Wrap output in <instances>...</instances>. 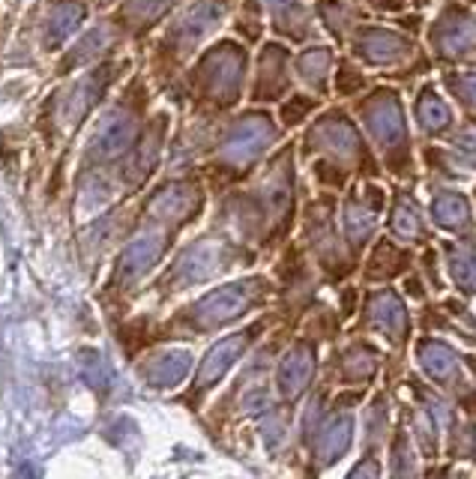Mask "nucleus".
Masks as SVG:
<instances>
[{"instance_id":"nucleus-1","label":"nucleus","mask_w":476,"mask_h":479,"mask_svg":"<svg viewBox=\"0 0 476 479\" xmlns=\"http://www.w3.org/2000/svg\"><path fill=\"white\" fill-rule=\"evenodd\" d=\"M234 0H195L183 12L174 15V21L159 33L153 43V81L159 90H171V85L180 78L186 63L192 61L195 52L207 37L216 33Z\"/></svg>"},{"instance_id":"nucleus-19","label":"nucleus","mask_w":476,"mask_h":479,"mask_svg":"<svg viewBox=\"0 0 476 479\" xmlns=\"http://www.w3.org/2000/svg\"><path fill=\"white\" fill-rule=\"evenodd\" d=\"M396 231H399V234H407V237H414L416 231H420V222H416L414 210L401 207V210L396 213Z\"/></svg>"},{"instance_id":"nucleus-10","label":"nucleus","mask_w":476,"mask_h":479,"mask_svg":"<svg viewBox=\"0 0 476 479\" xmlns=\"http://www.w3.org/2000/svg\"><path fill=\"white\" fill-rule=\"evenodd\" d=\"M372 321L377 329H383L392 338H401L407 333V309L396 294L383 291L372 300Z\"/></svg>"},{"instance_id":"nucleus-8","label":"nucleus","mask_w":476,"mask_h":479,"mask_svg":"<svg viewBox=\"0 0 476 479\" xmlns=\"http://www.w3.org/2000/svg\"><path fill=\"white\" fill-rule=\"evenodd\" d=\"M285 90V48L278 45H267L261 52V63H258V81L255 90H252V99L264 102V99H273Z\"/></svg>"},{"instance_id":"nucleus-14","label":"nucleus","mask_w":476,"mask_h":479,"mask_svg":"<svg viewBox=\"0 0 476 479\" xmlns=\"http://www.w3.org/2000/svg\"><path fill=\"white\" fill-rule=\"evenodd\" d=\"M434 219H438L440 225H447V228L462 225V222L467 219L464 201H462V198H456V195H443V198H438V201H434Z\"/></svg>"},{"instance_id":"nucleus-21","label":"nucleus","mask_w":476,"mask_h":479,"mask_svg":"<svg viewBox=\"0 0 476 479\" xmlns=\"http://www.w3.org/2000/svg\"><path fill=\"white\" fill-rule=\"evenodd\" d=\"M87 4H96V10H105V6H114L117 0H87Z\"/></svg>"},{"instance_id":"nucleus-15","label":"nucleus","mask_w":476,"mask_h":479,"mask_svg":"<svg viewBox=\"0 0 476 479\" xmlns=\"http://www.w3.org/2000/svg\"><path fill=\"white\" fill-rule=\"evenodd\" d=\"M453 276L462 288H476V258L471 252L453 255Z\"/></svg>"},{"instance_id":"nucleus-11","label":"nucleus","mask_w":476,"mask_h":479,"mask_svg":"<svg viewBox=\"0 0 476 479\" xmlns=\"http://www.w3.org/2000/svg\"><path fill=\"white\" fill-rule=\"evenodd\" d=\"M420 362H423L425 375H432L434 381H449V378L458 371L456 351L443 342H434V338L420 342Z\"/></svg>"},{"instance_id":"nucleus-12","label":"nucleus","mask_w":476,"mask_h":479,"mask_svg":"<svg viewBox=\"0 0 476 479\" xmlns=\"http://www.w3.org/2000/svg\"><path fill=\"white\" fill-rule=\"evenodd\" d=\"M351 434H354V419L351 417H333L330 423L324 426V434L318 441V452H321L324 461H335L344 456V450L351 447Z\"/></svg>"},{"instance_id":"nucleus-2","label":"nucleus","mask_w":476,"mask_h":479,"mask_svg":"<svg viewBox=\"0 0 476 479\" xmlns=\"http://www.w3.org/2000/svg\"><path fill=\"white\" fill-rule=\"evenodd\" d=\"M246 52L231 39L213 45L192 66L189 78L183 81L186 96L192 99L198 118H213L216 111L234 109L243 87Z\"/></svg>"},{"instance_id":"nucleus-3","label":"nucleus","mask_w":476,"mask_h":479,"mask_svg":"<svg viewBox=\"0 0 476 479\" xmlns=\"http://www.w3.org/2000/svg\"><path fill=\"white\" fill-rule=\"evenodd\" d=\"M177 4L180 0H123L111 21L126 39H144L165 15L177 10Z\"/></svg>"},{"instance_id":"nucleus-5","label":"nucleus","mask_w":476,"mask_h":479,"mask_svg":"<svg viewBox=\"0 0 476 479\" xmlns=\"http://www.w3.org/2000/svg\"><path fill=\"white\" fill-rule=\"evenodd\" d=\"M87 0H54L45 12V24H43V45L48 52L61 48L67 39H72L81 30V24L87 21Z\"/></svg>"},{"instance_id":"nucleus-7","label":"nucleus","mask_w":476,"mask_h":479,"mask_svg":"<svg viewBox=\"0 0 476 479\" xmlns=\"http://www.w3.org/2000/svg\"><path fill=\"white\" fill-rule=\"evenodd\" d=\"M311 371H315V353L306 345L294 348L288 357L278 366V390L285 393V399H297L311 381Z\"/></svg>"},{"instance_id":"nucleus-13","label":"nucleus","mask_w":476,"mask_h":479,"mask_svg":"<svg viewBox=\"0 0 476 479\" xmlns=\"http://www.w3.org/2000/svg\"><path fill=\"white\" fill-rule=\"evenodd\" d=\"M189 369V353H168V357H162L159 362L153 366V381L156 384H174L180 375H186Z\"/></svg>"},{"instance_id":"nucleus-4","label":"nucleus","mask_w":476,"mask_h":479,"mask_svg":"<svg viewBox=\"0 0 476 479\" xmlns=\"http://www.w3.org/2000/svg\"><path fill=\"white\" fill-rule=\"evenodd\" d=\"M252 282H237V285H225L219 291H213L210 296L195 305V318H198L201 327L207 324H225V321L237 318L240 312L249 309L252 303Z\"/></svg>"},{"instance_id":"nucleus-9","label":"nucleus","mask_w":476,"mask_h":479,"mask_svg":"<svg viewBox=\"0 0 476 479\" xmlns=\"http://www.w3.org/2000/svg\"><path fill=\"white\" fill-rule=\"evenodd\" d=\"M246 342H249V333H240V336H231V338H225V342H219L216 348H213V351L207 353V360H204L198 386L219 381V378L225 375L228 369H231V362L240 360V353H243V348H246Z\"/></svg>"},{"instance_id":"nucleus-17","label":"nucleus","mask_w":476,"mask_h":479,"mask_svg":"<svg viewBox=\"0 0 476 479\" xmlns=\"http://www.w3.org/2000/svg\"><path fill=\"white\" fill-rule=\"evenodd\" d=\"M348 378H366V375H372L375 371V357L368 351H354L348 357Z\"/></svg>"},{"instance_id":"nucleus-6","label":"nucleus","mask_w":476,"mask_h":479,"mask_svg":"<svg viewBox=\"0 0 476 479\" xmlns=\"http://www.w3.org/2000/svg\"><path fill=\"white\" fill-rule=\"evenodd\" d=\"M123 39H126V37H123V33L117 30V24H114L111 19L102 21L100 28H90L85 37H78V43L72 45V52L61 61V69H57V72L63 76V72L76 69V66H81V63L100 61V57L114 52V48H117Z\"/></svg>"},{"instance_id":"nucleus-18","label":"nucleus","mask_w":476,"mask_h":479,"mask_svg":"<svg viewBox=\"0 0 476 479\" xmlns=\"http://www.w3.org/2000/svg\"><path fill=\"white\" fill-rule=\"evenodd\" d=\"M311 99H303V96H297V99H291V102H285L282 105V123L285 126H294L300 118H306V111H311Z\"/></svg>"},{"instance_id":"nucleus-20","label":"nucleus","mask_w":476,"mask_h":479,"mask_svg":"<svg viewBox=\"0 0 476 479\" xmlns=\"http://www.w3.org/2000/svg\"><path fill=\"white\" fill-rule=\"evenodd\" d=\"M381 476V470H377V461H363V465H357L354 470H351V476L348 479H377Z\"/></svg>"},{"instance_id":"nucleus-16","label":"nucleus","mask_w":476,"mask_h":479,"mask_svg":"<svg viewBox=\"0 0 476 479\" xmlns=\"http://www.w3.org/2000/svg\"><path fill=\"white\" fill-rule=\"evenodd\" d=\"M392 476L396 479H414L416 476L414 456H410V450L405 447V441H399L396 450H392Z\"/></svg>"}]
</instances>
